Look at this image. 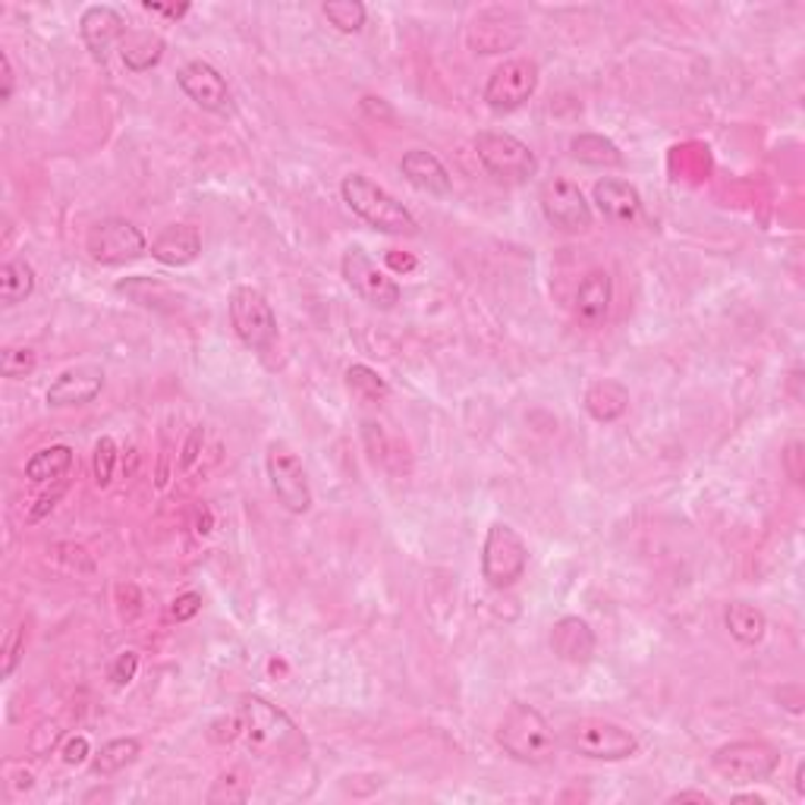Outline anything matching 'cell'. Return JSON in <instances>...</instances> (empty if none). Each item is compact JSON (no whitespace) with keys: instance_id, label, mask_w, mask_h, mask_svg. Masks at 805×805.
<instances>
[{"instance_id":"1","label":"cell","mask_w":805,"mask_h":805,"mask_svg":"<svg viewBox=\"0 0 805 805\" xmlns=\"http://www.w3.org/2000/svg\"><path fill=\"white\" fill-rule=\"evenodd\" d=\"M340 196L347 202V208L359 220H365L369 227H374L378 234H419V220H415L413 211L400 198H393L384 186H378L372 177H365V174H347L343 183H340Z\"/></svg>"},{"instance_id":"2","label":"cell","mask_w":805,"mask_h":805,"mask_svg":"<svg viewBox=\"0 0 805 805\" xmlns=\"http://www.w3.org/2000/svg\"><path fill=\"white\" fill-rule=\"evenodd\" d=\"M494 740L519 765H548L557 755V733H554V727L545 721V714L538 708L523 705V702H516L504 714V721L497 724Z\"/></svg>"},{"instance_id":"3","label":"cell","mask_w":805,"mask_h":805,"mask_svg":"<svg viewBox=\"0 0 805 805\" xmlns=\"http://www.w3.org/2000/svg\"><path fill=\"white\" fill-rule=\"evenodd\" d=\"M227 312H230L234 334L246 350L258 355L271 353V347L277 343V314L268 296L256 287H236L227 299Z\"/></svg>"},{"instance_id":"4","label":"cell","mask_w":805,"mask_h":805,"mask_svg":"<svg viewBox=\"0 0 805 805\" xmlns=\"http://www.w3.org/2000/svg\"><path fill=\"white\" fill-rule=\"evenodd\" d=\"M529 567V545L510 523H492L482 545V579L492 589H513Z\"/></svg>"},{"instance_id":"5","label":"cell","mask_w":805,"mask_h":805,"mask_svg":"<svg viewBox=\"0 0 805 805\" xmlns=\"http://www.w3.org/2000/svg\"><path fill=\"white\" fill-rule=\"evenodd\" d=\"M475 155L497 183H507V186H523L538 174L535 152L510 133H494V130L478 133L475 136Z\"/></svg>"},{"instance_id":"6","label":"cell","mask_w":805,"mask_h":805,"mask_svg":"<svg viewBox=\"0 0 805 805\" xmlns=\"http://www.w3.org/2000/svg\"><path fill=\"white\" fill-rule=\"evenodd\" d=\"M564 743L591 762H627L639 752V740L627 727L601 721V718H582L564 730Z\"/></svg>"},{"instance_id":"7","label":"cell","mask_w":805,"mask_h":805,"mask_svg":"<svg viewBox=\"0 0 805 805\" xmlns=\"http://www.w3.org/2000/svg\"><path fill=\"white\" fill-rule=\"evenodd\" d=\"M340 275L347 280V287L353 290L365 306H372L378 312H391L396 309V302H400V283L393 280L378 261H374L359 242L353 246H347L343 249V258H340Z\"/></svg>"},{"instance_id":"8","label":"cell","mask_w":805,"mask_h":805,"mask_svg":"<svg viewBox=\"0 0 805 805\" xmlns=\"http://www.w3.org/2000/svg\"><path fill=\"white\" fill-rule=\"evenodd\" d=\"M85 252L101 268H123L148 252V239L126 217H101L85 236Z\"/></svg>"},{"instance_id":"9","label":"cell","mask_w":805,"mask_h":805,"mask_svg":"<svg viewBox=\"0 0 805 805\" xmlns=\"http://www.w3.org/2000/svg\"><path fill=\"white\" fill-rule=\"evenodd\" d=\"M265 469H268V482H271V492H275L277 504L283 510L293 513V516H306V513L312 510L314 497L312 485H309V475L302 469V460L283 441L268 444Z\"/></svg>"},{"instance_id":"10","label":"cell","mask_w":805,"mask_h":805,"mask_svg":"<svg viewBox=\"0 0 805 805\" xmlns=\"http://www.w3.org/2000/svg\"><path fill=\"white\" fill-rule=\"evenodd\" d=\"M781 765V752L765 740H736L711 755V767L730 784H758Z\"/></svg>"},{"instance_id":"11","label":"cell","mask_w":805,"mask_h":805,"mask_svg":"<svg viewBox=\"0 0 805 805\" xmlns=\"http://www.w3.org/2000/svg\"><path fill=\"white\" fill-rule=\"evenodd\" d=\"M538 82H541V70H538L535 60H504L485 82L482 99H485V104L492 107L494 114H513L538 92Z\"/></svg>"},{"instance_id":"12","label":"cell","mask_w":805,"mask_h":805,"mask_svg":"<svg viewBox=\"0 0 805 805\" xmlns=\"http://www.w3.org/2000/svg\"><path fill=\"white\" fill-rule=\"evenodd\" d=\"M239 714H242V727L249 733V740L258 749L283 752V749L299 743V730H296L293 718L261 695H246L242 705H239Z\"/></svg>"},{"instance_id":"13","label":"cell","mask_w":805,"mask_h":805,"mask_svg":"<svg viewBox=\"0 0 805 805\" xmlns=\"http://www.w3.org/2000/svg\"><path fill=\"white\" fill-rule=\"evenodd\" d=\"M538 202H541L545 220L564 234H586L591 227L589 198L582 196V189L572 179H548L538 193Z\"/></svg>"},{"instance_id":"14","label":"cell","mask_w":805,"mask_h":805,"mask_svg":"<svg viewBox=\"0 0 805 805\" xmlns=\"http://www.w3.org/2000/svg\"><path fill=\"white\" fill-rule=\"evenodd\" d=\"M177 85L183 95L193 101L196 107L208 111V114H230L234 111V95L227 79L220 76V70L211 66L208 60H189L177 70Z\"/></svg>"},{"instance_id":"15","label":"cell","mask_w":805,"mask_h":805,"mask_svg":"<svg viewBox=\"0 0 805 805\" xmlns=\"http://www.w3.org/2000/svg\"><path fill=\"white\" fill-rule=\"evenodd\" d=\"M126 32H130V29H126V20L120 17V10L107 7V3L85 7V13H82V20H79L82 44L89 48V54L99 60V63H107L111 48L126 39Z\"/></svg>"},{"instance_id":"16","label":"cell","mask_w":805,"mask_h":805,"mask_svg":"<svg viewBox=\"0 0 805 805\" xmlns=\"http://www.w3.org/2000/svg\"><path fill=\"white\" fill-rule=\"evenodd\" d=\"M591 202L598 205V211L605 215V220L617 224V227H632L636 220H642V211H646L642 193L629 179H598L595 189H591Z\"/></svg>"},{"instance_id":"17","label":"cell","mask_w":805,"mask_h":805,"mask_svg":"<svg viewBox=\"0 0 805 805\" xmlns=\"http://www.w3.org/2000/svg\"><path fill=\"white\" fill-rule=\"evenodd\" d=\"M104 391V369L99 365H73L58 374V381L48 388V406L54 410H73L92 403Z\"/></svg>"},{"instance_id":"18","label":"cell","mask_w":805,"mask_h":805,"mask_svg":"<svg viewBox=\"0 0 805 805\" xmlns=\"http://www.w3.org/2000/svg\"><path fill=\"white\" fill-rule=\"evenodd\" d=\"M610 302H613V277L605 268H591L589 275L579 280L572 314L582 328H601L608 321Z\"/></svg>"},{"instance_id":"19","label":"cell","mask_w":805,"mask_h":805,"mask_svg":"<svg viewBox=\"0 0 805 805\" xmlns=\"http://www.w3.org/2000/svg\"><path fill=\"white\" fill-rule=\"evenodd\" d=\"M400 174L419 193H429V196L437 198L451 196L453 193L451 171L441 164V157L425 152V148H413V152H406V155L400 157Z\"/></svg>"},{"instance_id":"20","label":"cell","mask_w":805,"mask_h":805,"mask_svg":"<svg viewBox=\"0 0 805 805\" xmlns=\"http://www.w3.org/2000/svg\"><path fill=\"white\" fill-rule=\"evenodd\" d=\"M152 258L167 268H186L202 256V234L193 224H171L152 239Z\"/></svg>"},{"instance_id":"21","label":"cell","mask_w":805,"mask_h":805,"mask_svg":"<svg viewBox=\"0 0 805 805\" xmlns=\"http://www.w3.org/2000/svg\"><path fill=\"white\" fill-rule=\"evenodd\" d=\"M595 632L582 617H560L550 627V651L567 664H589L595 658Z\"/></svg>"},{"instance_id":"22","label":"cell","mask_w":805,"mask_h":805,"mask_svg":"<svg viewBox=\"0 0 805 805\" xmlns=\"http://www.w3.org/2000/svg\"><path fill=\"white\" fill-rule=\"evenodd\" d=\"M582 406H586V413H589L595 422L610 425V422H617V419L627 415L629 391L620 384V381H613V378H601V381L589 384V391L582 396Z\"/></svg>"},{"instance_id":"23","label":"cell","mask_w":805,"mask_h":805,"mask_svg":"<svg viewBox=\"0 0 805 805\" xmlns=\"http://www.w3.org/2000/svg\"><path fill=\"white\" fill-rule=\"evenodd\" d=\"M164 51L167 44L157 32H126V39L120 41V60L130 73H148L161 63Z\"/></svg>"},{"instance_id":"24","label":"cell","mask_w":805,"mask_h":805,"mask_svg":"<svg viewBox=\"0 0 805 805\" xmlns=\"http://www.w3.org/2000/svg\"><path fill=\"white\" fill-rule=\"evenodd\" d=\"M73 469V447L66 444H51L44 451L32 453V460L25 463V478L35 485H58Z\"/></svg>"},{"instance_id":"25","label":"cell","mask_w":805,"mask_h":805,"mask_svg":"<svg viewBox=\"0 0 805 805\" xmlns=\"http://www.w3.org/2000/svg\"><path fill=\"white\" fill-rule=\"evenodd\" d=\"M724 623L740 646H758L767 632L765 610L749 605V601H730L727 610H724Z\"/></svg>"},{"instance_id":"26","label":"cell","mask_w":805,"mask_h":805,"mask_svg":"<svg viewBox=\"0 0 805 805\" xmlns=\"http://www.w3.org/2000/svg\"><path fill=\"white\" fill-rule=\"evenodd\" d=\"M570 155L579 164H589V167H623V152L620 145L608 136H598V133H579L570 142Z\"/></svg>"},{"instance_id":"27","label":"cell","mask_w":805,"mask_h":805,"mask_svg":"<svg viewBox=\"0 0 805 805\" xmlns=\"http://www.w3.org/2000/svg\"><path fill=\"white\" fill-rule=\"evenodd\" d=\"M138 755H142V743L136 736H120L111 740L92 755V774L95 777H114L120 771H126L130 765H136Z\"/></svg>"},{"instance_id":"28","label":"cell","mask_w":805,"mask_h":805,"mask_svg":"<svg viewBox=\"0 0 805 805\" xmlns=\"http://www.w3.org/2000/svg\"><path fill=\"white\" fill-rule=\"evenodd\" d=\"M114 290L123 296H130V299H133L136 306H142V309H155V312H171V309L177 306V299L171 293V287L157 283L152 277H126V280H120Z\"/></svg>"},{"instance_id":"29","label":"cell","mask_w":805,"mask_h":805,"mask_svg":"<svg viewBox=\"0 0 805 805\" xmlns=\"http://www.w3.org/2000/svg\"><path fill=\"white\" fill-rule=\"evenodd\" d=\"M35 293V268L22 258H10L0 268V299L3 306H20Z\"/></svg>"},{"instance_id":"30","label":"cell","mask_w":805,"mask_h":805,"mask_svg":"<svg viewBox=\"0 0 805 805\" xmlns=\"http://www.w3.org/2000/svg\"><path fill=\"white\" fill-rule=\"evenodd\" d=\"M321 13H324V20L331 22L337 32H343V35L362 32V29H365V20H369V10H365V3H359V0H328V3H321Z\"/></svg>"},{"instance_id":"31","label":"cell","mask_w":805,"mask_h":805,"mask_svg":"<svg viewBox=\"0 0 805 805\" xmlns=\"http://www.w3.org/2000/svg\"><path fill=\"white\" fill-rule=\"evenodd\" d=\"M347 388L359 400H365V403H378V400H388L391 396V384L374 372V369H369V365H350L347 369Z\"/></svg>"},{"instance_id":"32","label":"cell","mask_w":805,"mask_h":805,"mask_svg":"<svg viewBox=\"0 0 805 805\" xmlns=\"http://www.w3.org/2000/svg\"><path fill=\"white\" fill-rule=\"evenodd\" d=\"M39 369V353L29 350V347H3L0 353V374L10 378V381H20Z\"/></svg>"},{"instance_id":"33","label":"cell","mask_w":805,"mask_h":805,"mask_svg":"<svg viewBox=\"0 0 805 805\" xmlns=\"http://www.w3.org/2000/svg\"><path fill=\"white\" fill-rule=\"evenodd\" d=\"M25 639H29V629H25V620L17 623V627L7 632V639H3V661H0V677L3 680H10L17 668L22 664V654H25Z\"/></svg>"},{"instance_id":"34","label":"cell","mask_w":805,"mask_h":805,"mask_svg":"<svg viewBox=\"0 0 805 805\" xmlns=\"http://www.w3.org/2000/svg\"><path fill=\"white\" fill-rule=\"evenodd\" d=\"M114 466H117V441L111 434H104V437H99L95 456H92V472H95L99 488H107L114 482Z\"/></svg>"},{"instance_id":"35","label":"cell","mask_w":805,"mask_h":805,"mask_svg":"<svg viewBox=\"0 0 805 805\" xmlns=\"http://www.w3.org/2000/svg\"><path fill=\"white\" fill-rule=\"evenodd\" d=\"M138 670V651H120L117 661L111 664V683L117 689L130 687L136 680Z\"/></svg>"},{"instance_id":"36","label":"cell","mask_w":805,"mask_h":805,"mask_svg":"<svg viewBox=\"0 0 805 805\" xmlns=\"http://www.w3.org/2000/svg\"><path fill=\"white\" fill-rule=\"evenodd\" d=\"M198 613H202V595L198 591H183V595L174 598V605H171V617L177 623H189Z\"/></svg>"},{"instance_id":"37","label":"cell","mask_w":805,"mask_h":805,"mask_svg":"<svg viewBox=\"0 0 805 805\" xmlns=\"http://www.w3.org/2000/svg\"><path fill=\"white\" fill-rule=\"evenodd\" d=\"M202 444H205V429L196 425L189 437H186V444H183V456H179V469L189 472L193 466L198 463V456H202Z\"/></svg>"},{"instance_id":"38","label":"cell","mask_w":805,"mask_h":805,"mask_svg":"<svg viewBox=\"0 0 805 805\" xmlns=\"http://www.w3.org/2000/svg\"><path fill=\"white\" fill-rule=\"evenodd\" d=\"M236 781H239V774H224V777H220V781L215 784V789H211V796H208V799H211V803H220V799H227V803L236 799V803H239V799H246V796H249V789H234Z\"/></svg>"},{"instance_id":"39","label":"cell","mask_w":805,"mask_h":805,"mask_svg":"<svg viewBox=\"0 0 805 805\" xmlns=\"http://www.w3.org/2000/svg\"><path fill=\"white\" fill-rule=\"evenodd\" d=\"M89 755H92L89 740H85V736H73V740H66V746H63V765L66 767L85 765V762H89Z\"/></svg>"},{"instance_id":"40","label":"cell","mask_w":805,"mask_h":805,"mask_svg":"<svg viewBox=\"0 0 805 805\" xmlns=\"http://www.w3.org/2000/svg\"><path fill=\"white\" fill-rule=\"evenodd\" d=\"M63 494H66V478H63V482H58V488H54V492H51V494H41L39 504H35L32 510H29V523H39L41 516H48V513L54 510V507H58V500H60V497H63Z\"/></svg>"},{"instance_id":"41","label":"cell","mask_w":805,"mask_h":805,"mask_svg":"<svg viewBox=\"0 0 805 805\" xmlns=\"http://www.w3.org/2000/svg\"><path fill=\"white\" fill-rule=\"evenodd\" d=\"M799 460H803V444H799V441H793L784 453V466H786V472H789V478H793L796 485L803 482V466H799Z\"/></svg>"},{"instance_id":"42","label":"cell","mask_w":805,"mask_h":805,"mask_svg":"<svg viewBox=\"0 0 805 805\" xmlns=\"http://www.w3.org/2000/svg\"><path fill=\"white\" fill-rule=\"evenodd\" d=\"M0 63H3V89H0V101L7 104V101L13 99V92H17V73H13V60L10 54H0Z\"/></svg>"},{"instance_id":"43","label":"cell","mask_w":805,"mask_h":805,"mask_svg":"<svg viewBox=\"0 0 805 805\" xmlns=\"http://www.w3.org/2000/svg\"><path fill=\"white\" fill-rule=\"evenodd\" d=\"M145 13H157V17H167V20H183L189 13V3H179V7H164V3H142Z\"/></svg>"},{"instance_id":"44","label":"cell","mask_w":805,"mask_h":805,"mask_svg":"<svg viewBox=\"0 0 805 805\" xmlns=\"http://www.w3.org/2000/svg\"><path fill=\"white\" fill-rule=\"evenodd\" d=\"M670 803H711V796L708 793H699V789H687V793H677V796H670Z\"/></svg>"},{"instance_id":"45","label":"cell","mask_w":805,"mask_h":805,"mask_svg":"<svg viewBox=\"0 0 805 805\" xmlns=\"http://www.w3.org/2000/svg\"><path fill=\"white\" fill-rule=\"evenodd\" d=\"M733 803H755V805H765V796H755V793H749V796H733Z\"/></svg>"}]
</instances>
